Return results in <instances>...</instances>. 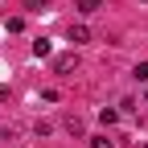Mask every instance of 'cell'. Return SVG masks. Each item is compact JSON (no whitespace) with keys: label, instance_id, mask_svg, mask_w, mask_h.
<instances>
[{"label":"cell","instance_id":"obj_1","mask_svg":"<svg viewBox=\"0 0 148 148\" xmlns=\"http://www.w3.org/2000/svg\"><path fill=\"white\" fill-rule=\"evenodd\" d=\"M53 70H58V74L78 70V53H58V58H53Z\"/></svg>","mask_w":148,"mask_h":148},{"label":"cell","instance_id":"obj_2","mask_svg":"<svg viewBox=\"0 0 148 148\" xmlns=\"http://www.w3.org/2000/svg\"><path fill=\"white\" fill-rule=\"evenodd\" d=\"M70 41H74V45L90 41V29H86V25H70Z\"/></svg>","mask_w":148,"mask_h":148},{"label":"cell","instance_id":"obj_3","mask_svg":"<svg viewBox=\"0 0 148 148\" xmlns=\"http://www.w3.org/2000/svg\"><path fill=\"white\" fill-rule=\"evenodd\" d=\"M99 8H103V0H78V12H86V16L99 12Z\"/></svg>","mask_w":148,"mask_h":148},{"label":"cell","instance_id":"obj_4","mask_svg":"<svg viewBox=\"0 0 148 148\" xmlns=\"http://www.w3.org/2000/svg\"><path fill=\"white\" fill-rule=\"evenodd\" d=\"M33 53H37V58H45V53H49V41H45V37H37V41H33Z\"/></svg>","mask_w":148,"mask_h":148},{"label":"cell","instance_id":"obj_5","mask_svg":"<svg viewBox=\"0 0 148 148\" xmlns=\"http://www.w3.org/2000/svg\"><path fill=\"white\" fill-rule=\"evenodd\" d=\"M99 119H103V123H115V119H119V111H115V107H103V111H99Z\"/></svg>","mask_w":148,"mask_h":148},{"label":"cell","instance_id":"obj_6","mask_svg":"<svg viewBox=\"0 0 148 148\" xmlns=\"http://www.w3.org/2000/svg\"><path fill=\"white\" fill-rule=\"evenodd\" d=\"M66 132H70V136H82V119H78V115L66 119Z\"/></svg>","mask_w":148,"mask_h":148},{"label":"cell","instance_id":"obj_7","mask_svg":"<svg viewBox=\"0 0 148 148\" xmlns=\"http://www.w3.org/2000/svg\"><path fill=\"white\" fill-rule=\"evenodd\" d=\"M132 78H136V82H148V62H140V66L132 70Z\"/></svg>","mask_w":148,"mask_h":148},{"label":"cell","instance_id":"obj_8","mask_svg":"<svg viewBox=\"0 0 148 148\" xmlns=\"http://www.w3.org/2000/svg\"><path fill=\"white\" fill-rule=\"evenodd\" d=\"M90 148H115V144H111L107 136H90Z\"/></svg>","mask_w":148,"mask_h":148},{"label":"cell","instance_id":"obj_9","mask_svg":"<svg viewBox=\"0 0 148 148\" xmlns=\"http://www.w3.org/2000/svg\"><path fill=\"white\" fill-rule=\"evenodd\" d=\"M25 4H29V8H33V12H41V8H45V4H49V0H25Z\"/></svg>","mask_w":148,"mask_h":148},{"label":"cell","instance_id":"obj_10","mask_svg":"<svg viewBox=\"0 0 148 148\" xmlns=\"http://www.w3.org/2000/svg\"><path fill=\"white\" fill-rule=\"evenodd\" d=\"M144 148H148V144H144Z\"/></svg>","mask_w":148,"mask_h":148}]
</instances>
